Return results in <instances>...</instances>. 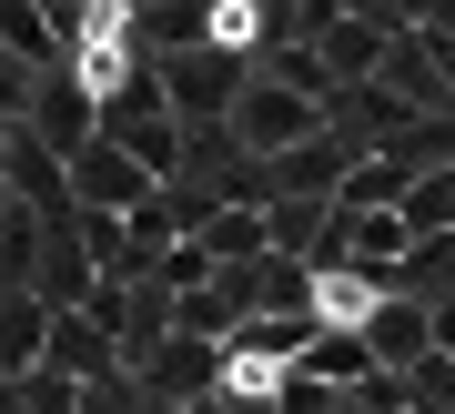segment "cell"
<instances>
[{
  "mask_svg": "<svg viewBox=\"0 0 455 414\" xmlns=\"http://www.w3.org/2000/svg\"><path fill=\"white\" fill-rule=\"evenodd\" d=\"M101 142H122L152 182H182V142H193V122L172 112V92H163V71H152V61L101 101Z\"/></svg>",
  "mask_w": 455,
  "mask_h": 414,
  "instance_id": "6da1fadb",
  "label": "cell"
},
{
  "mask_svg": "<svg viewBox=\"0 0 455 414\" xmlns=\"http://www.w3.org/2000/svg\"><path fill=\"white\" fill-rule=\"evenodd\" d=\"M152 71H163V92H172V112L182 122H233V101H243L253 92V61H243V51H223V41H203V51H172V61H152Z\"/></svg>",
  "mask_w": 455,
  "mask_h": 414,
  "instance_id": "7a4b0ae2",
  "label": "cell"
},
{
  "mask_svg": "<svg viewBox=\"0 0 455 414\" xmlns=\"http://www.w3.org/2000/svg\"><path fill=\"white\" fill-rule=\"evenodd\" d=\"M314 131H324V101H314V92H283V81H263V71H253V92L233 101V142H243L253 162L304 152Z\"/></svg>",
  "mask_w": 455,
  "mask_h": 414,
  "instance_id": "3957f363",
  "label": "cell"
},
{
  "mask_svg": "<svg viewBox=\"0 0 455 414\" xmlns=\"http://www.w3.org/2000/svg\"><path fill=\"white\" fill-rule=\"evenodd\" d=\"M31 131H41L61 162H82V152L101 142V92H82V71H71V61L41 71V81H31Z\"/></svg>",
  "mask_w": 455,
  "mask_h": 414,
  "instance_id": "277c9868",
  "label": "cell"
},
{
  "mask_svg": "<svg viewBox=\"0 0 455 414\" xmlns=\"http://www.w3.org/2000/svg\"><path fill=\"white\" fill-rule=\"evenodd\" d=\"M112 283V273L92 263V243H82V212H51V233H41V273H31V293L51 303V314H82V303Z\"/></svg>",
  "mask_w": 455,
  "mask_h": 414,
  "instance_id": "5b68a950",
  "label": "cell"
},
{
  "mask_svg": "<svg viewBox=\"0 0 455 414\" xmlns=\"http://www.w3.org/2000/svg\"><path fill=\"white\" fill-rule=\"evenodd\" d=\"M0 192H20L31 212H82L71 203V162L51 152L31 122H0Z\"/></svg>",
  "mask_w": 455,
  "mask_h": 414,
  "instance_id": "8992f818",
  "label": "cell"
},
{
  "mask_svg": "<svg viewBox=\"0 0 455 414\" xmlns=\"http://www.w3.org/2000/svg\"><path fill=\"white\" fill-rule=\"evenodd\" d=\"M223 364H233V354L212 344V334H172L152 364H132V374H142L152 404H203V394H223Z\"/></svg>",
  "mask_w": 455,
  "mask_h": 414,
  "instance_id": "52a82bcc",
  "label": "cell"
},
{
  "mask_svg": "<svg viewBox=\"0 0 455 414\" xmlns=\"http://www.w3.org/2000/svg\"><path fill=\"white\" fill-rule=\"evenodd\" d=\"M355 162H374V152H355V142H344V131L324 122V131H314L304 152H283V162H263V172H274V203H334V192H344V172H355Z\"/></svg>",
  "mask_w": 455,
  "mask_h": 414,
  "instance_id": "ba28073f",
  "label": "cell"
},
{
  "mask_svg": "<svg viewBox=\"0 0 455 414\" xmlns=\"http://www.w3.org/2000/svg\"><path fill=\"white\" fill-rule=\"evenodd\" d=\"M152 192H163V182H152L122 142H92L82 162H71V203H82V212H142Z\"/></svg>",
  "mask_w": 455,
  "mask_h": 414,
  "instance_id": "9c48e42d",
  "label": "cell"
},
{
  "mask_svg": "<svg viewBox=\"0 0 455 414\" xmlns=\"http://www.w3.org/2000/svg\"><path fill=\"white\" fill-rule=\"evenodd\" d=\"M364 344H374L385 374H415L425 354H435V303H425V293H385V303L364 314Z\"/></svg>",
  "mask_w": 455,
  "mask_h": 414,
  "instance_id": "30bf717a",
  "label": "cell"
},
{
  "mask_svg": "<svg viewBox=\"0 0 455 414\" xmlns=\"http://www.w3.org/2000/svg\"><path fill=\"white\" fill-rule=\"evenodd\" d=\"M41 364H51V374H71V384L132 374V364H122V334H112V323L92 314V303H82V314H61V323H51V354H41Z\"/></svg>",
  "mask_w": 455,
  "mask_h": 414,
  "instance_id": "8fae6325",
  "label": "cell"
},
{
  "mask_svg": "<svg viewBox=\"0 0 455 414\" xmlns=\"http://www.w3.org/2000/svg\"><path fill=\"white\" fill-rule=\"evenodd\" d=\"M385 92L405 101L415 122L455 112V81H445V61H435V41H425V31H405V41H395V61H385Z\"/></svg>",
  "mask_w": 455,
  "mask_h": 414,
  "instance_id": "7c38bea8",
  "label": "cell"
},
{
  "mask_svg": "<svg viewBox=\"0 0 455 414\" xmlns=\"http://www.w3.org/2000/svg\"><path fill=\"white\" fill-rule=\"evenodd\" d=\"M324 122H334V131H344L355 152H395V131H405L415 112H405V101L385 92V81H364V92H334V101H324Z\"/></svg>",
  "mask_w": 455,
  "mask_h": 414,
  "instance_id": "4fadbf2b",
  "label": "cell"
},
{
  "mask_svg": "<svg viewBox=\"0 0 455 414\" xmlns=\"http://www.w3.org/2000/svg\"><path fill=\"white\" fill-rule=\"evenodd\" d=\"M385 293H395L385 273H364V263H334V273H314V323H334V334H364V314H374Z\"/></svg>",
  "mask_w": 455,
  "mask_h": 414,
  "instance_id": "5bb4252c",
  "label": "cell"
},
{
  "mask_svg": "<svg viewBox=\"0 0 455 414\" xmlns=\"http://www.w3.org/2000/svg\"><path fill=\"white\" fill-rule=\"evenodd\" d=\"M0 61H20V71H61L71 51H61V31H51V11L41 0H0Z\"/></svg>",
  "mask_w": 455,
  "mask_h": 414,
  "instance_id": "9a60e30c",
  "label": "cell"
},
{
  "mask_svg": "<svg viewBox=\"0 0 455 414\" xmlns=\"http://www.w3.org/2000/svg\"><path fill=\"white\" fill-rule=\"evenodd\" d=\"M51 303L41 293H0V374H41V354H51Z\"/></svg>",
  "mask_w": 455,
  "mask_h": 414,
  "instance_id": "2e32d148",
  "label": "cell"
},
{
  "mask_svg": "<svg viewBox=\"0 0 455 414\" xmlns=\"http://www.w3.org/2000/svg\"><path fill=\"white\" fill-rule=\"evenodd\" d=\"M415 253V233H405V212H344V263H364V273H385L395 283V263Z\"/></svg>",
  "mask_w": 455,
  "mask_h": 414,
  "instance_id": "e0dca14e",
  "label": "cell"
},
{
  "mask_svg": "<svg viewBox=\"0 0 455 414\" xmlns=\"http://www.w3.org/2000/svg\"><path fill=\"white\" fill-rule=\"evenodd\" d=\"M405 192H415V172H405L395 152H374V162H355V172H344L334 203H344V212H405Z\"/></svg>",
  "mask_w": 455,
  "mask_h": 414,
  "instance_id": "ac0fdd59",
  "label": "cell"
},
{
  "mask_svg": "<svg viewBox=\"0 0 455 414\" xmlns=\"http://www.w3.org/2000/svg\"><path fill=\"white\" fill-rule=\"evenodd\" d=\"M304 374H314V384H334V394H355V384H364V374H385V364H374V344H364V334H334V323H324V334H314V354H304Z\"/></svg>",
  "mask_w": 455,
  "mask_h": 414,
  "instance_id": "d6986e66",
  "label": "cell"
},
{
  "mask_svg": "<svg viewBox=\"0 0 455 414\" xmlns=\"http://www.w3.org/2000/svg\"><path fill=\"white\" fill-rule=\"evenodd\" d=\"M203 243H212V263H263L274 253V223H263V203H223Z\"/></svg>",
  "mask_w": 455,
  "mask_h": 414,
  "instance_id": "ffe728a7",
  "label": "cell"
},
{
  "mask_svg": "<svg viewBox=\"0 0 455 414\" xmlns=\"http://www.w3.org/2000/svg\"><path fill=\"white\" fill-rule=\"evenodd\" d=\"M253 71H263V81H283V92H314V101H334V81H324V51H314V41H274V51H253Z\"/></svg>",
  "mask_w": 455,
  "mask_h": 414,
  "instance_id": "44dd1931",
  "label": "cell"
},
{
  "mask_svg": "<svg viewBox=\"0 0 455 414\" xmlns=\"http://www.w3.org/2000/svg\"><path fill=\"white\" fill-rule=\"evenodd\" d=\"M0 384H11V404H20V414H82V384L51 374V364H41V374H0Z\"/></svg>",
  "mask_w": 455,
  "mask_h": 414,
  "instance_id": "7402d4cb",
  "label": "cell"
},
{
  "mask_svg": "<svg viewBox=\"0 0 455 414\" xmlns=\"http://www.w3.org/2000/svg\"><path fill=\"white\" fill-rule=\"evenodd\" d=\"M405 233L425 243V233H455V172H425L415 192H405Z\"/></svg>",
  "mask_w": 455,
  "mask_h": 414,
  "instance_id": "603a6c76",
  "label": "cell"
},
{
  "mask_svg": "<svg viewBox=\"0 0 455 414\" xmlns=\"http://www.w3.org/2000/svg\"><path fill=\"white\" fill-rule=\"evenodd\" d=\"M435 354H455V293L435 303Z\"/></svg>",
  "mask_w": 455,
  "mask_h": 414,
  "instance_id": "cb8c5ba5",
  "label": "cell"
},
{
  "mask_svg": "<svg viewBox=\"0 0 455 414\" xmlns=\"http://www.w3.org/2000/svg\"><path fill=\"white\" fill-rule=\"evenodd\" d=\"M152 414H193V404H152Z\"/></svg>",
  "mask_w": 455,
  "mask_h": 414,
  "instance_id": "d4e9b609",
  "label": "cell"
},
{
  "mask_svg": "<svg viewBox=\"0 0 455 414\" xmlns=\"http://www.w3.org/2000/svg\"><path fill=\"white\" fill-rule=\"evenodd\" d=\"M405 11H415V0H405Z\"/></svg>",
  "mask_w": 455,
  "mask_h": 414,
  "instance_id": "484cf974",
  "label": "cell"
}]
</instances>
